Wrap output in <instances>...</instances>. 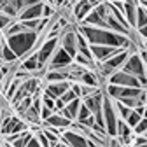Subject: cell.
<instances>
[{
	"mask_svg": "<svg viewBox=\"0 0 147 147\" xmlns=\"http://www.w3.org/2000/svg\"><path fill=\"white\" fill-rule=\"evenodd\" d=\"M140 119H142V116H140V114L137 112V110H135V109H133V110H131V114H130V116H128V117H126L124 121H126L128 124H130L131 128H135V126L138 124V121H140Z\"/></svg>",
	"mask_w": 147,
	"mask_h": 147,
	"instance_id": "19",
	"label": "cell"
},
{
	"mask_svg": "<svg viewBox=\"0 0 147 147\" xmlns=\"http://www.w3.org/2000/svg\"><path fill=\"white\" fill-rule=\"evenodd\" d=\"M133 144L135 145H147V137L142 133V135H137L135 138H133Z\"/></svg>",
	"mask_w": 147,
	"mask_h": 147,
	"instance_id": "24",
	"label": "cell"
},
{
	"mask_svg": "<svg viewBox=\"0 0 147 147\" xmlns=\"http://www.w3.org/2000/svg\"><path fill=\"white\" fill-rule=\"evenodd\" d=\"M0 33H2V30H0Z\"/></svg>",
	"mask_w": 147,
	"mask_h": 147,
	"instance_id": "30",
	"label": "cell"
},
{
	"mask_svg": "<svg viewBox=\"0 0 147 147\" xmlns=\"http://www.w3.org/2000/svg\"><path fill=\"white\" fill-rule=\"evenodd\" d=\"M72 82L70 81H58V82H47L46 89H44V95L51 96V98H58L61 96L67 89H70Z\"/></svg>",
	"mask_w": 147,
	"mask_h": 147,
	"instance_id": "9",
	"label": "cell"
},
{
	"mask_svg": "<svg viewBox=\"0 0 147 147\" xmlns=\"http://www.w3.org/2000/svg\"><path fill=\"white\" fill-rule=\"evenodd\" d=\"M138 0H124L123 5V14L126 18V21L130 23L131 28H137V16H138Z\"/></svg>",
	"mask_w": 147,
	"mask_h": 147,
	"instance_id": "8",
	"label": "cell"
},
{
	"mask_svg": "<svg viewBox=\"0 0 147 147\" xmlns=\"http://www.w3.org/2000/svg\"><path fill=\"white\" fill-rule=\"evenodd\" d=\"M0 54H2V60H4V63H12V61H16L18 58H20V56H18V54L14 53V49L9 46V42H7V40L2 44Z\"/></svg>",
	"mask_w": 147,
	"mask_h": 147,
	"instance_id": "15",
	"label": "cell"
},
{
	"mask_svg": "<svg viewBox=\"0 0 147 147\" xmlns=\"http://www.w3.org/2000/svg\"><path fill=\"white\" fill-rule=\"evenodd\" d=\"M42 9H44V2L40 0V2H37V4H32V5L25 7L18 18H20V21H25V20H37V18H42Z\"/></svg>",
	"mask_w": 147,
	"mask_h": 147,
	"instance_id": "10",
	"label": "cell"
},
{
	"mask_svg": "<svg viewBox=\"0 0 147 147\" xmlns=\"http://www.w3.org/2000/svg\"><path fill=\"white\" fill-rule=\"evenodd\" d=\"M54 5L53 4H44V9H42V18H53V14H54Z\"/></svg>",
	"mask_w": 147,
	"mask_h": 147,
	"instance_id": "22",
	"label": "cell"
},
{
	"mask_svg": "<svg viewBox=\"0 0 147 147\" xmlns=\"http://www.w3.org/2000/svg\"><path fill=\"white\" fill-rule=\"evenodd\" d=\"M107 82H110V84H119V86H135V88H142L138 77L133 76V74H130V72H126V70H123V68L114 70V72L107 77Z\"/></svg>",
	"mask_w": 147,
	"mask_h": 147,
	"instance_id": "2",
	"label": "cell"
},
{
	"mask_svg": "<svg viewBox=\"0 0 147 147\" xmlns=\"http://www.w3.org/2000/svg\"><path fill=\"white\" fill-rule=\"evenodd\" d=\"M39 35L40 33H37L35 30H25V32H20L16 35L5 37V40L14 49V53L21 58V56H25V54H28L30 51L35 49V44L39 40Z\"/></svg>",
	"mask_w": 147,
	"mask_h": 147,
	"instance_id": "1",
	"label": "cell"
},
{
	"mask_svg": "<svg viewBox=\"0 0 147 147\" xmlns=\"http://www.w3.org/2000/svg\"><path fill=\"white\" fill-rule=\"evenodd\" d=\"M81 103H82V98H76V100H72L70 103H67L61 110H60V114L72 119V121H76L77 119V114H79V109H81Z\"/></svg>",
	"mask_w": 147,
	"mask_h": 147,
	"instance_id": "13",
	"label": "cell"
},
{
	"mask_svg": "<svg viewBox=\"0 0 147 147\" xmlns=\"http://www.w3.org/2000/svg\"><path fill=\"white\" fill-rule=\"evenodd\" d=\"M145 25H147V9L142 4H138V16H137V28L135 30H138Z\"/></svg>",
	"mask_w": 147,
	"mask_h": 147,
	"instance_id": "16",
	"label": "cell"
},
{
	"mask_svg": "<svg viewBox=\"0 0 147 147\" xmlns=\"http://www.w3.org/2000/svg\"><path fill=\"white\" fill-rule=\"evenodd\" d=\"M21 68H25V70H28V72H35V70H39V68H40V63H39V54H37V51H35V53H32L28 58H25V60H23Z\"/></svg>",
	"mask_w": 147,
	"mask_h": 147,
	"instance_id": "14",
	"label": "cell"
},
{
	"mask_svg": "<svg viewBox=\"0 0 147 147\" xmlns=\"http://www.w3.org/2000/svg\"><path fill=\"white\" fill-rule=\"evenodd\" d=\"M51 114H54V110H53V109H49V107H46V105H42V110H40V119H42V121H46Z\"/></svg>",
	"mask_w": 147,
	"mask_h": 147,
	"instance_id": "23",
	"label": "cell"
},
{
	"mask_svg": "<svg viewBox=\"0 0 147 147\" xmlns=\"http://www.w3.org/2000/svg\"><path fill=\"white\" fill-rule=\"evenodd\" d=\"M91 11H93V5H91L88 0H79V2H76V5H74V9H72L74 20H76V21H82Z\"/></svg>",
	"mask_w": 147,
	"mask_h": 147,
	"instance_id": "12",
	"label": "cell"
},
{
	"mask_svg": "<svg viewBox=\"0 0 147 147\" xmlns=\"http://www.w3.org/2000/svg\"><path fill=\"white\" fill-rule=\"evenodd\" d=\"M147 131V117H142L140 121H138V124L133 128V133L135 135H142V133H145Z\"/></svg>",
	"mask_w": 147,
	"mask_h": 147,
	"instance_id": "21",
	"label": "cell"
},
{
	"mask_svg": "<svg viewBox=\"0 0 147 147\" xmlns=\"http://www.w3.org/2000/svg\"><path fill=\"white\" fill-rule=\"evenodd\" d=\"M60 138L68 145V147H77V145H88V137L72 130V128H67L63 130V133L60 135Z\"/></svg>",
	"mask_w": 147,
	"mask_h": 147,
	"instance_id": "7",
	"label": "cell"
},
{
	"mask_svg": "<svg viewBox=\"0 0 147 147\" xmlns=\"http://www.w3.org/2000/svg\"><path fill=\"white\" fill-rule=\"evenodd\" d=\"M91 46V53H93V58L95 61H105L109 60L110 56L117 54L123 47H117V46H109V44H89Z\"/></svg>",
	"mask_w": 147,
	"mask_h": 147,
	"instance_id": "5",
	"label": "cell"
},
{
	"mask_svg": "<svg viewBox=\"0 0 147 147\" xmlns=\"http://www.w3.org/2000/svg\"><path fill=\"white\" fill-rule=\"evenodd\" d=\"M5 42V37H2V33H0V49H2V44Z\"/></svg>",
	"mask_w": 147,
	"mask_h": 147,
	"instance_id": "27",
	"label": "cell"
},
{
	"mask_svg": "<svg viewBox=\"0 0 147 147\" xmlns=\"http://www.w3.org/2000/svg\"><path fill=\"white\" fill-rule=\"evenodd\" d=\"M74 61V56L65 49V47H58L56 53L51 56V61H49V68L47 70H60L67 65H70Z\"/></svg>",
	"mask_w": 147,
	"mask_h": 147,
	"instance_id": "6",
	"label": "cell"
},
{
	"mask_svg": "<svg viewBox=\"0 0 147 147\" xmlns=\"http://www.w3.org/2000/svg\"><path fill=\"white\" fill-rule=\"evenodd\" d=\"M140 4H142V5H144L145 9H147V0H140Z\"/></svg>",
	"mask_w": 147,
	"mask_h": 147,
	"instance_id": "29",
	"label": "cell"
},
{
	"mask_svg": "<svg viewBox=\"0 0 147 147\" xmlns=\"http://www.w3.org/2000/svg\"><path fill=\"white\" fill-rule=\"evenodd\" d=\"M123 70H126V72L133 74V76H137L138 79L147 76L145 63H144V60H142V56H140L138 53H130V56H128L126 63L123 65Z\"/></svg>",
	"mask_w": 147,
	"mask_h": 147,
	"instance_id": "3",
	"label": "cell"
},
{
	"mask_svg": "<svg viewBox=\"0 0 147 147\" xmlns=\"http://www.w3.org/2000/svg\"><path fill=\"white\" fill-rule=\"evenodd\" d=\"M60 98H61V100H63V103L67 105V103H70L72 100H76V98H77V93H76V91L72 89V86H70V89H67V91H65V93H63Z\"/></svg>",
	"mask_w": 147,
	"mask_h": 147,
	"instance_id": "20",
	"label": "cell"
},
{
	"mask_svg": "<svg viewBox=\"0 0 147 147\" xmlns=\"http://www.w3.org/2000/svg\"><path fill=\"white\" fill-rule=\"evenodd\" d=\"M65 2H67V0H54V5H56V7H61Z\"/></svg>",
	"mask_w": 147,
	"mask_h": 147,
	"instance_id": "26",
	"label": "cell"
},
{
	"mask_svg": "<svg viewBox=\"0 0 147 147\" xmlns=\"http://www.w3.org/2000/svg\"><path fill=\"white\" fill-rule=\"evenodd\" d=\"M91 114H93V112L89 110V107L82 102V103H81V109H79V114H77V119H76V121H84V119H88Z\"/></svg>",
	"mask_w": 147,
	"mask_h": 147,
	"instance_id": "18",
	"label": "cell"
},
{
	"mask_svg": "<svg viewBox=\"0 0 147 147\" xmlns=\"http://www.w3.org/2000/svg\"><path fill=\"white\" fill-rule=\"evenodd\" d=\"M58 44H60V39L58 37H53V39H44L37 54H39V63H40V68H44V65L51 60V56L54 54V51L58 49Z\"/></svg>",
	"mask_w": 147,
	"mask_h": 147,
	"instance_id": "4",
	"label": "cell"
},
{
	"mask_svg": "<svg viewBox=\"0 0 147 147\" xmlns=\"http://www.w3.org/2000/svg\"><path fill=\"white\" fill-rule=\"evenodd\" d=\"M2 117H4V109L0 107V123H2Z\"/></svg>",
	"mask_w": 147,
	"mask_h": 147,
	"instance_id": "28",
	"label": "cell"
},
{
	"mask_svg": "<svg viewBox=\"0 0 147 147\" xmlns=\"http://www.w3.org/2000/svg\"><path fill=\"white\" fill-rule=\"evenodd\" d=\"M137 32L142 35V39H144V40H147V25H145V26H142V28H138Z\"/></svg>",
	"mask_w": 147,
	"mask_h": 147,
	"instance_id": "25",
	"label": "cell"
},
{
	"mask_svg": "<svg viewBox=\"0 0 147 147\" xmlns=\"http://www.w3.org/2000/svg\"><path fill=\"white\" fill-rule=\"evenodd\" d=\"M44 124H47V126H56V128H60V130H67V128H70L72 126V119H68V117H65V116H61L60 112H54V114H51L46 121H42Z\"/></svg>",
	"mask_w": 147,
	"mask_h": 147,
	"instance_id": "11",
	"label": "cell"
},
{
	"mask_svg": "<svg viewBox=\"0 0 147 147\" xmlns=\"http://www.w3.org/2000/svg\"><path fill=\"white\" fill-rule=\"evenodd\" d=\"M16 21V18H12L11 14H7V12H4V11H0V30H5L7 26H11L12 23Z\"/></svg>",
	"mask_w": 147,
	"mask_h": 147,
	"instance_id": "17",
	"label": "cell"
}]
</instances>
